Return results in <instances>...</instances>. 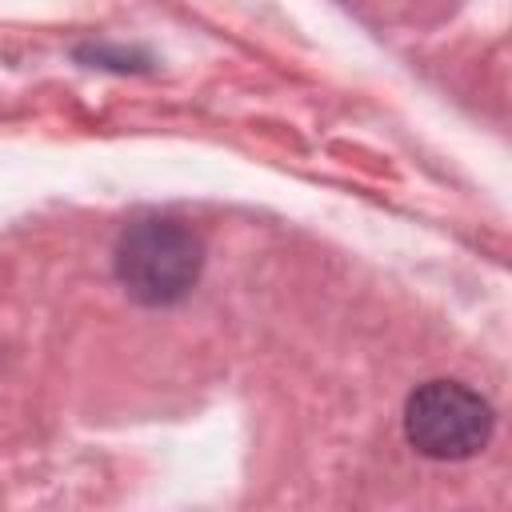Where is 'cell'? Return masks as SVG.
Wrapping results in <instances>:
<instances>
[{
    "instance_id": "obj_1",
    "label": "cell",
    "mask_w": 512,
    "mask_h": 512,
    "mask_svg": "<svg viewBox=\"0 0 512 512\" xmlns=\"http://www.w3.org/2000/svg\"><path fill=\"white\" fill-rule=\"evenodd\" d=\"M112 264H116V280L132 300L148 308H164L196 288L204 268V244L180 220L148 216L120 232Z\"/></svg>"
},
{
    "instance_id": "obj_2",
    "label": "cell",
    "mask_w": 512,
    "mask_h": 512,
    "mask_svg": "<svg viewBox=\"0 0 512 512\" xmlns=\"http://www.w3.org/2000/svg\"><path fill=\"white\" fill-rule=\"evenodd\" d=\"M492 404L460 380H428L404 404V436L428 460H468L492 440Z\"/></svg>"
}]
</instances>
